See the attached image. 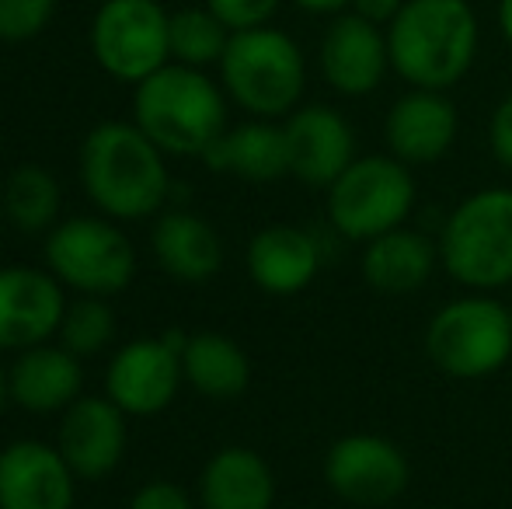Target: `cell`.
<instances>
[{
    "mask_svg": "<svg viewBox=\"0 0 512 509\" xmlns=\"http://www.w3.org/2000/svg\"><path fill=\"white\" fill-rule=\"evenodd\" d=\"M391 70L408 88L450 91L481 53V21L471 0H405L387 25Z\"/></svg>",
    "mask_w": 512,
    "mask_h": 509,
    "instance_id": "1",
    "label": "cell"
},
{
    "mask_svg": "<svg viewBox=\"0 0 512 509\" xmlns=\"http://www.w3.org/2000/svg\"><path fill=\"white\" fill-rule=\"evenodd\" d=\"M164 157L168 154L136 123H98L81 143L84 192L112 220L154 217L171 192Z\"/></svg>",
    "mask_w": 512,
    "mask_h": 509,
    "instance_id": "2",
    "label": "cell"
},
{
    "mask_svg": "<svg viewBox=\"0 0 512 509\" xmlns=\"http://www.w3.org/2000/svg\"><path fill=\"white\" fill-rule=\"evenodd\" d=\"M230 98L199 67L168 63L133 88V123L168 157H199L227 133Z\"/></svg>",
    "mask_w": 512,
    "mask_h": 509,
    "instance_id": "3",
    "label": "cell"
},
{
    "mask_svg": "<svg viewBox=\"0 0 512 509\" xmlns=\"http://www.w3.org/2000/svg\"><path fill=\"white\" fill-rule=\"evenodd\" d=\"M227 98L251 119H286L307 91V56L290 32L276 25L234 32L220 60Z\"/></svg>",
    "mask_w": 512,
    "mask_h": 509,
    "instance_id": "4",
    "label": "cell"
},
{
    "mask_svg": "<svg viewBox=\"0 0 512 509\" xmlns=\"http://www.w3.org/2000/svg\"><path fill=\"white\" fill-rule=\"evenodd\" d=\"M439 269L474 293L512 286V189L488 185L464 196L439 227Z\"/></svg>",
    "mask_w": 512,
    "mask_h": 509,
    "instance_id": "5",
    "label": "cell"
},
{
    "mask_svg": "<svg viewBox=\"0 0 512 509\" xmlns=\"http://www.w3.org/2000/svg\"><path fill=\"white\" fill-rule=\"evenodd\" d=\"M425 356L453 381H481L512 360V311L492 293L446 300L425 325Z\"/></svg>",
    "mask_w": 512,
    "mask_h": 509,
    "instance_id": "6",
    "label": "cell"
},
{
    "mask_svg": "<svg viewBox=\"0 0 512 509\" xmlns=\"http://www.w3.org/2000/svg\"><path fill=\"white\" fill-rule=\"evenodd\" d=\"M415 178L394 154H363L324 189V213L331 234L345 241H366L405 227L415 210Z\"/></svg>",
    "mask_w": 512,
    "mask_h": 509,
    "instance_id": "7",
    "label": "cell"
},
{
    "mask_svg": "<svg viewBox=\"0 0 512 509\" xmlns=\"http://www.w3.org/2000/svg\"><path fill=\"white\" fill-rule=\"evenodd\" d=\"M171 11L161 0H105L95 7L88 46L119 84H140L171 63Z\"/></svg>",
    "mask_w": 512,
    "mask_h": 509,
    "instance_id": "8",
    "label": "cell"
},
{
    "mask_svg": "<svg viewBox=\"0 0 512 509\" xmlns=\"http://www.w3.org/2000/svg\"><path fill=\"white\" fill-rule=\"evenodd\" d=\"M46 269L84 297H115L133 283L136 252L112 217H74L49 231Z\"/></svg>",
    "mask_w": 512,
    "mask_h": 509,
    "instance_id": "9",
    "label": "cell"
},
{
    "mask_svg": "<svg viewBox=\"0 0 512 509\" xmlns=\"http://www.w3.org/2000/svg\"><path fill=\"white\" fill-rule=\"evenodd\" d=\"M189 335L164 332L154 339L126 342L112 356L105 374V398H112L126 415L147 419L175 401L182 387V349Z\"/></svg>",
    "mask_w": 512,
    "mask_h": 509,
    "instance_id": "10",
    "label": "cell"
},
{
    "mask_svg": "<svg viewBox=\"0 0 512 509\" xmlns=\"http://www.w3.org/2000/svg\"><path fill=\"white\" fill-rule=\"evenodd\" d=\"M324 482L338 499L356 506L394 503L411 482L405 450L377 433H349L324 454Z\"/></svg>",
    "mask_w": 512,
    "mask_h": 509,
    "instance_id": "11",
    "label": "cell"
},
{
    "mask_svg": "<svg viewBox=\"0 0 512 509\" xmlns=\"http://www.w3.org/2000/svg\"><path fill=\"white\" fill-rule=\"evenodd\" d=\"M317 70L324 84L342 98H366L391 74V46L387 28L342 11L328 18L317 42Z\"/></svg>",
    "mask_w": 512,
    "mask_h": 509,
    "instance_id": "12",
    "label": "cell"
},
{
    "mask_svg": "<svg viewBox=\"0 0 512 509\" xmlns=\"http://www.w3.org/2000/svg\"><path fill=\"white\" fill-rule=\"evenodd\" d=\"M63 311V283L49 269H0V353H25L49 342L60 332Z\"/></svg>",
    "mask_w": 512,
    "mask_h": 509,
    "instance_id": "13",
    "label": "cell"
},
{
    "mask_svg": "<svg viewBox=\"0 0 512 509\" xmlns=\"http://www.w3.org/2000/svg\"><path fill=\"white\" fill-rule=\"evenodd\" d=\"M290 175L307 189H328L356 161V129L335 105L310 102L283 119Z\"/></svg>",
    "mask_w": 512,
    "mask_h": 509,
    "instance_id": "14",
    "label": "cell"
},
{
    "mask_svg": "<svg viewBox=\"0 0 512 509\" xmlns=\"http://www.w3.org/2000/svg\"><path fill=\"white\" fill-rule=\"evenodd\" d=\"M460 136V112L446 91L408 88L384 116V147L408 168L436 164Z\"/></svg>",
    "mask_w": 512,
    "mask_h": 509,
    "instance_id": "15",
    "label": "cell"
},
{
    "mask_svg": "<svg viewBox=\"0 0 512 509\" xmlns=\"http://www.w3.org/2000/svg\"><path fill=\"white\" fill-rule=\"evenodd\" d=\"M77 475L42 440H14L0 450V509H74Z\"/></svg>",
    "mask_w": 512,
    "mask_h": 509,
    "instance_id": "16",
    "label": "cell"
},
{
    "mask_svg": "<svg viewBox=\"0 0 512 509\" xmlns=\"http://www.w3.org/2000/svg\"><path fill=\"white\" fill-rule=\"evenodd\" d=\"M126 412L112 398H77L63 412L56 447L77 478H105L126 454Z\"/></svg>",
    "mask_w": 512,
    "mask_h": 509,
    "instance_id": "17",
    "label": "cell"
},
{
    "mask_svg": "<svg viewBox=\"0 0 512 509\" xmlns=\"http://www.w3.org/2000/svg\"><path fill=\"white\" fill-rule=\"evenodd\" d=\"M321 241L297 224H269L251 238L244 265L258 290L272 297H297L321 272Z\"/></svg>",
    "mask_w": 512,
    "mask_h": 509,
    "instance_id": "18",
    "label": "cell"
},
{
    "mask_svg": "<svg viewBox=\"0 0 512 509\" xmlns=\"http://www.w3.org/2000/svg\"><path fill=\"white\" fill-rule=\"evenodd\" d=\"M439 269V248L415 227H394L380 238L366 241L359 272L366 286L380 297H411Z\"/></svg>",
    "mask_w": 512,
    "mask_h": 509,
    "instance_id": "19",
    "label": "cell"
},
{
    "mask_svg": "<svg viewBox=\"0 0 512 509\" xmlns=\"http://www.w3.org/2000/svg\"><path fill=\"white\" fill-rule=\"evenodd\" d=\"M11 381V401L32 415L67 412L81 398V356L63 346H32L18 353V360L7 370Z\"/></svg>",
    "mask_w": 512,
    "mask_h": 509,
    "instance_id": "20",
    "label": "cell"
},
{
    "mask_svg": "<svg viewBox=\"0 0 512 509\" xmlns=\"http://www.w3.org/2000/svg\"><path fill=\"white\" fill-rule=\"evenodd\" d=\"M276 475L269 461L251 447H223L206 461L199 475L203 509H272Z\"/></svg>",
    "mask_w": 512,
    "mask_h": 509,
    "instance_id": "21",
    "label": "cell"
},
{
    "mask_svg": "<svg viewBox=\"0 0 512 509\" xmlns=\"http://www.w3.org/2000/svg\"><path fill=\"white\" fill-rule=\"evenodd\" d=\"M203 164L213 171H227L244 182L269 185L290 175V150H286V129L272 119H251L220 136L203 154Z\"/></svg>",
    "mask_w": 512,
    "mask_h": 509,
    "instance_id": "22",
    "label": "cell"
},
{
    "mask_svg": "<svg viewBox=\"0 0 512 509\" xmlns=\"http://www.w3.org/2000/svg\"><path fill=\"white\" fill-rule=\"evenodd\" d=\"M150 248H154L161 269L182 283H203L223 265L220 234L213 231V224H206L189 210L161 213V220L150 231Z\"/></svg>",
    "mask_w": 512,
    "mask_h": 509,
    "instance_id": "23",
    "label": "cell"
},
{
    "mask_svg": "<svg viewBox=\"0 0 512 509\" xmlns=\"http://www.w3.org/2000/svg\"><path fill=\"white\" fill-rule=\"evenodd\" d=\"M182 374L206 398L230 401L251 384V360L230 335L199 332L182 349Z\"/></svg>",
    "mask_w": 512,
    "mask_h": 509,
    "instance_id": "24",
    "label": "cell"
},
{
    "mask_svg": "<svg viewBox=\"0 0 512 509\" xmlns=\"http://www.w3.org/2000/svg\"><path fill=\"white\" fill-rule=\"evenodd\" d=\"M0 203H4L7 224L18 227L21 234L53 231L63 206L60 182L53 171L39 168V164H21L7 175Z\"/></svg>",
    "mask_w": 512,
    "mask_h": 509,
    "instance_id": "25",
    "label": "cell"
},
{
    "mask_svg": "<svg viewBox=\"0 0 512 509\" xmlns=\"http://www.w3.org/2000/svg\"><path fill=\"white\" fill-rule=\"evenodd\" d=\"M171 63H185V67H220L223 53H227L230 28L209 11L206 4L182 7L171 11Z\"/></svg>",
    "mask_w": 512,
    "mask_h": 509,
    "instance_id": "26",
    "label": "cell"
},
{
    "mask_svg": "<svg viewBox=\"0 0 512 509\" xmlns=\"http://www.w3.org/2000/svg\"><path fill=\"white\" fill-rule=\"evenodd\" d=\"M60 346L74 356H98L115 339V314L105 304V297H84L67 304L60 321Z\"/></svg>",
    "mask_w": 512,
    "mask_h": 509,
    "instance_id": "27",
    "label": "cell"
},
{
    "mask_svg": "<svg viewBox=\"0 0 512 509\" xmlns=\"http://www.w3.org/2000/svg\"><path fill=\"white\" fill-rule=\"evenodd\" d=\"M60 0H0V42L21 46L53 25Z\"/></svg>",
    "mask_w": 512,
    "mask_h": 509,
    "instance_id": "28",
    "label": "cell"
},
{
    "mask_svg": "<svg viewBox=\"0 0 512 509\" xmlns=\"http://www.w3.org/2000/svg\"><path fill=\"white\" fill-rule=\"evenodd\" d=\"M209 11L230 28V32H248V28L272 25L283 0H203Z\"/></svg>",
    "mask_w": 512,
    "mask_h": 509,
    "instance_id": "29",
    "label": "cell"
},
{
    "mask_svg": "<svg viewBox=\"0 0 512 509\" xmlns=\"http://www.w3.org/2000/svg\"><path fill=\"white\" fill-rule=\"evenodd\" d=\"M488 150L502 171H512V91L488 116Z\"/></svg>",
    "mask_w": 512,
    "mask_h": 509,
    "instance_id": "30",
    "label": "cell"
},
{
    "mask_svg": "<svg viewBox=\"0 0 512 509\" xmlns=\"http://www.w3.org/2000/svg\"><path fill=\"white\" fill-rule=\"evenodd\" d=\"M129 509H192V499L175 482H147L129 499Z\"/></svg>",
    "mask_w": 512,
    "mask_h": 509,
    "instance_id": "31",
    "label": "cell"
},
{
    "mask_svg": "<svg viewBox=\"0 0 512 509\" xmlns=\"http://www.w3.org/2000/svg\"><path fill=\"white\" fill-rule=\"evenodd\" d=\"M405 7V0H352L349 11H356L359 18L373 21V25H391L398 18V11Z\"/></svg>",
    "mask_w": 512,
    "mask_h": 509,
    "instance_id": "32",
    "label": "cell"
},
{
    "mask_svg": "<svg viewBox=\"0 0 512 509\" xmlns=\"http://www.w3.org/2000/svg\"><path fill=\"white\" fill-rule=\"evenodd\" d=\"M290 4L304 14H314V18H335V14L349 11L352 0H290Z\"/></svg>",
    "mask_w": 512,
    "mask_h": 509,
    "instance_id": "33",
    "label": "cell"
},
{
    "mask_svg": "<svg viewBox=\"0 0 512 509\" xmlns=\"http://www.w3.org/2000/svg\"><path fill=\"white\" fill-rule=\"evenodd\" d=\"M495 25H499V35L512 49V0H495Z\"/></svg>",
    "mask_w": 512,
    "mask_h": 509,
    "instance_id": "34",
    "label": "cell"
},
{
    "mask_svg": "<svg viewBox=\"0 0 512 509\" xmlns=\"http://www.w3.org/2000/svg\"><path fill=\"white\" fill-rule=\"evenodd\" d=\"M7 401H11V381H7V367L0 363V415H4Z\"/></svg>",
    "mask_w": 512,
    "mask_h": 509,
    "instance_id": "35",
    "label": "cell"
},
{
    "mask_svg": "<svg viewBox=\"0 0 512 509\" xmlns=\"http://www.w3.org/2000/svg\"><path fill=\"white\" fill-rule=\"evenodd\" d=\"M4 224H7V217H4V203H0V231H4Z\"/></svg>",
    "mask_w": 512,
    "mask_h": 509,
    "instance_id": "36",
    "label": "cell"
},
{
    "mask_svg": "<svg viewBox=\"0 0 512 509\" xmlns=\"http://www.w3.org/2000/svg\"><path fill=\"white\" fill-rule=\"evenodd\" d=\"M88 4H95V7H98V4H105V0H88Z\"/></svg>",
    "mask_w": 512,
    "mask_h": 509,
    "instance_id": "37",
    "label": "cell"
},
{
    "mask_svg": "<svg viewBox=\"0 0 512 509\" xmlns=\"http://www.w3.org/2000/svg\"><path fill=\"white\" fill-rule=\"evenodd\" d=\"M509 311H512V286H509Z\"/></svg>",
    "mask_w": 512,
    "mask_h": 509,
    "instance_id": "38",
    "label": "cell"
}]
</instances>
